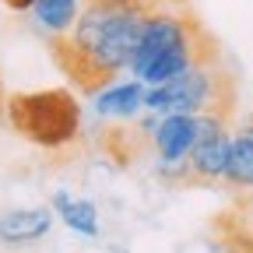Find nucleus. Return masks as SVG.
<instances>
[{"label":"nucleus","mask_w":253,"mask_h":253,"mask_svg":"<svg viewBox=\"0 0 253 253\" xmlns=\"http://www.w3.org/2000/svg\"><path fill=\"white\" fill-rule=\"evenodd\" d=\"M162 4L172 0H84L67 36L49 39L67 81L84 95L113 84L120 71L130 67L144 18Z\"/></svg>","instance_id":"1"},{"label":"nucleus","mask_w":253,"mask_h":253,"mask_svg":"<svg viewBox=\"0 0 253 253\" xmlns=\"http://www.w3.org/2000/svg\"><path fill=\"white\" fill-rule=\"evenodd\" d=\"M218 60V46L208 36V28L197 21V14L176 4H162L144 18L141 42L130 60V78L141 84H166L176 74H183L194 63Z\"/></svg>","instance_id":"2"},{"label":"nucleus","mask_w":253,"mask_h":253,"mask_svg":"<svg viewBox=\"0 0 253 253\" xmlns=\"http://www.w3.org/2000/svg\"><path fill=\"white\" fill-rule=\"evenodd\" d=\"M236 84L218 60L194 63L166 84H144V113H232Z\"/></svg>","instance_id":"3"},{"label":"nucleus","mask_w":253,"mask_h":253,"mask_svg":"<svg viewBox=\"0 0 253 253\" xmlns=\"http://www.w3.org/2000/svg\"><path fill=\"white\" fill-rule=\"evenodd\" d=\"M7 123L14 130L39 144V148H67L81 137V106L71 91L49 88V91H21L4 102Z\"/></svg>","instance_id":"4"},{"label":"nucleus","mask_w":253,"mask_h":253,"mask_svg":"<svg viewBox=\"0 0 253 253\" xmlns=\"http://www.w3.org/2000/svg\"><path fill=\"white\" fill-rule=\"evenodd\" d=\"M155 158L162 162H183L197 144V116L190 113H162L148 137Z\"/></svg>","instance_id":"5"},{"label":"nucleus","mask_w":253,"mask_h":253,"mask_svg":"<svg viewBox=\"0 0 253 253\" xmlns=\"http://www.w3.org/2000/svg\"><path fill=\"white\" fill-rule=\"evenodd\" d=\"M53 229V208H11L0 214V243L28 246L46 239Z\"/></svg>","instance_id":"6"},{"label":"nucleus","mask_w":253,"mask_h":253,"mask_svg":"<svg viewBox=\"0 0 253 253\" xmlns=\"http://www.w3.org/2000/svg\"><path fill=\"white\" fill-rule=\"evenodd\" d=\"M229 148H232V130H218V134L197 137L194 151L186 155V166H190L194 183H218L221 176H225Z\"/></svg>","instance_id":"7"},{"label":"nucleus","mask_w":253,"mask_h":253,"mask_svg":"<svg viewBox=\"0 0 253 253\" xmlns=\"http://www.w3.org/2000/svg\"><path fill=\"white\" fill-rule=\"evenodd\" d=\"M144 84L141 81H113L106 88H99L91 95V109L95 116L102 120H113V123H123V120H134L141 109H144Z\"/></svg>","instance_id":"8"},{"label":"nucleus","mask_w":253,"mask_h":253,"mask_svg":"<svg viewBox=\"0 0 253 253\" xmlns=\"http://www.w3.org/2000/svg\"><path fill=\"white\" fill-rule=\"evenodd\" d=\"M214 236L221 253H253V197H243L225 214H218Z\"/></svg>","instance_id":"9"},{"label":"nucleus","mask_w":253,"mask_h":253,"mask_svg":"<svg viewBox=\"0 0 253 253\" xmlns=\"http://www.w3.org/2000/svg\"><path fill=\"white\" fill-rule=\"evenodd\" d=\"M49 208H53V214H60V221L71 232L88 236V239H99V208H95V201L74 197V194H67V190H56Z\"/></svg>","instance_id":"10"},{"label":"nucleus","mask_w":253,"mask_h":253,"mask_svg":"<svg viewBox=\"0 0 253 253\" xmlns=\"http://www.w3.org/2000/svg\"><path fill=\"white\" fill-rule=\"evenodd\" d=\"M28 11H32V21H36L49 39H60V36H67L71 25L78 21L81 0H36Z\"/></svg>","instance_id":"11"},{"label":"nucleus","mask_w":253,"mask_h":253,"mask_svg":"<svg viewBox=\"0 0 253 253\" xmlns=\"http://www.w3.org/2000/svg\"><path fill=\"white\" fill-rule=\"evenodd\" d=\"M221 183L232 190H253V141L243 130H232V148H229V166Z\"/></svg>","instance_id":"12"},{"label":"nucleus","mask_w":253,"mask_h":253,"mask_svg":"<svg viewBox=\"0 0 253 253\" xmlns=\"http://www.w3.org/2000/svg\"><path fill=\"white\" fill-rule=\"evenodd\" d=\"M155 176L169 183V186H179V183H194V176H190V166L186 158L183 162H162V158H155Z\"/></svg>","instance_id":"13"},{"label":"nucleus","mask_w":253,"mask_h":253,"mask_svg":"<svg viewBox=\"0 0 253 253\" xmlns=\"http://www.w3.org/2000/svg\"><path fill=\"white\" fill-rule=\"evenodd\" d=\"M7 7H14V11H28L32 4H36V0H4Z\"/></svg>","instance_id":"14"},{"label":"nucleus","mask_w":253,"mask_h":253,"mask_svg":"<svg viewBox=\"0 0 253 253\" xmlns=\"http://www.w3.org/2000/svg\"><path fill=\"white\" fill-rule=\"evenodd\" d=\"M236 130H243V134H246V137L253 141V113H250V116L243 120V126H236Z\"/></svg>","instance_id":"15"}]
</instances>
